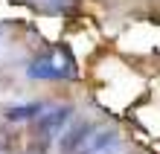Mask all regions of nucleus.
Returning <instances> with one entry per match:
<instances>
[{
    "label": "nucleus",
    "instance_id": "1",
    "mask_svg": "<svg viewBox=\"0 0 160 154\" xmlns=\"http://www.w3.org/2000/svg\"><path fill=\"white\" fill-rule=\"evenodd\" d=\"M76 73V61L67 50H50L32 58L29 67H26V76L29 79H38V82H58V79H70Z\"/></svg>",
    "mask_w": 160,
    "mask_h": 154
},
{
    "label": "nucleus",
    "instance_id": "2",
    "mask_svg": "<svg viewBox=\"0 0 160 154\" xmlns=\"http://www.w3.org/2000/svg\"><path fill=\"white\" fill-rule=\"evenodd\" d=\"M73 119V108L70 105H55L50 111H41L35 119V140H58V134L64 131V125Z\"/></svg>",
    "mask_w": 160,
    "mask_h": 154
},
{
    "label": "nucleus",
    "instance_id": "3",
    "mask_svg": "<svg viewBox=\"0 0 160 154\" xmlns=\"http://www.w3.org/2000/svg\"><path fill=\"white\" fill-rule=\"evenodd\" d=\"M93 125L84 119H70L64 125V131L58 134V151L61 154H79V148L84 146V140L90 137Z\"/></svg>",
    "mask_w": 160,
    "mask_h": 154
},
{
    "label": "nucleus",
    "instance_id": "4",
    "mask_svg": "<svg viewBox=\"0 0 160 154\" xmlns=\"http://www.w3.org/2000/svg\"><path fill=\"white\" fill-rule=\"evenodd\" d=\"M117 151H119L117 128H96V125H93L90 137L84 140V146L79 148V154H117Z\"/></svg>",
    "mask_w": 160,
    "mask_h": 154
},
{
    "label": "nucleus",
    "instance_id": "5",
    "mask_svg": "<svg viewBox=\"0 0 160 154\" xmlns=\"http://www.w3.org/2000/svg\"><path fill=\"white\" fill-rule=\"evenodd\" d=\"M44 111L41 102H15L6 108V119L12 122H26V119H38V113Z\"/></svg>",
    "mask_w": 160,
    "mask_h": 154
},
{
    "label": "nucleus",
    "instance_id": "6",
    "mask_svg": "<svg viewBox=\"0 0 160 154\" xmlns=\"http://www.w3.org/2000/svg\"><path fill=\"white\" fill-rule=\"evenodd\" d=\"M41 9H50V12H61V9H67L73 0H35Z\"/></svg>",
    "mask_w": 160,
    "mask_h": 154
}]
</instances>
